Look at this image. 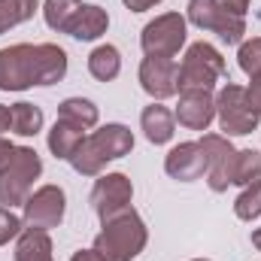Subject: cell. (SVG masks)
Here are the masks:
<instances>
[{
	"label": "cell",
	"instance_id": "cell-1",
	"mask_svg": "<svg viewBox=\"0 0 261 261\" xmlns=\"http://www.w3.org/2000/svg\"><path fill=\"white\" fill-rule=\"evenodd\" d=\"M67 73V52L55 43H15L0 49V91H24L31 85H55Z\"/></svg>",
	"mask_w": 261,
	"mask_h": 261
},
{
	"label": "cell",
	"instance_id": "cell-2",
	"mask_svg": "<svg viewBox=\"0 0 261 261\" xmlns=\"http://www.w3.org/2000/svg\"><path fill=\"white\" fill-rule=\"evenodd\" d=\"M130 149H134V134L125 125H103L100 130L88 134L79 143V149L73 152L70 164L82 176H97L107 161H116V158L128 155Z\"/></svg>",
	"mask_w": 261,
	"mask_h": 261
},
{
	"label": "cell",
	"instance_id": "cell-3",
	"mask_svg": "<svg viewBox=\"0 0 261 261\" xmlns=\"http://www.w3.org/2000/svg\"><path fill=\"white\" fill-rule=\"evenodd\" d=\"M146 246V225L134 210H122L119 216L103 222V231L94 237V252L103 261H134Z\"/></svg>",
	"mask_w": 261,
	"mask_h": 261
},
{
	"label": "cell",
	"instance_id": "cell-4",
	"mask_svg": "<svg viewBox=\"0 0 261 261\" xmlns=\"http://www.w3.org/2000/svg\"><path fill=\"white\" fill-rule=\"evenodd\" d=\"M228 76V67H225V58L216 46L210 43H192L182 64H179V91H213V85L219 79Z\"/></svg>",
	"mask_w": 261,
	"mask_h": 261
},
{
	"label": "cell",
	"instance_id": "cell-5",
	"mask_svg": "<svg viewBox=\"0 0 261 261\" xmlns=\"http://www.w3.org/2000/svg\"><path fill=\"white\" fill-rule=\"evenodd\" d=\"M43 173V161H40V155H37V149H31V146H15V155H12V161L6 164V170L0 173V203L6 206V210H12V206H24V200H28V192H31V186H34V179Z\"/></svg>",
	"mask_w": 261,
	"mask_h": 261
},
{
	"label": "cell",
	"instance_id": "cell-6",
	"mask_svg": "<svg viewBox=\"0 0 261 261\" xmlns=\"http://www.w3.org/2000/svg\"><path fill=\"white\" fill-rule=\"evenodd\" d=\"M189 21L200 31L219 34V40L228 46L240 43L246 34V21L234 12H228L222 6V0H189Z\"/></svg>",
	"mask_w": 261,
	"mask_h": 261
},
{
	"label": "cell",
	"instance_id": "cell-7",
	"mask_svg": "<svg viewBox=\"0 0 261 261\" xmlns=\"http://www.w3.org/2000/svg\"><path fill=\"white\" fill-rule=\"evenodd\" d=\"M216 116H219V125L225 130V137H246L258 128V113L249 107L246 100V88L228 82L219 97H216Z\"/></svg>",
	"mask_w": 261,
	"mask_h": 261
},
{
	"label": "cell",
	"instance_id": "cell-8",
	"mask_svg": "<svg viewBox=\"0 0 261 261\" xmlns=\"http://www.w3.org/2000/svg\"><path fill=\"white\" fill-rule=\"evenodd\" d=\"M140 46L146 55L173 58L186 46V18L179 12H164V15L152 18L140 34Z\"/></svg>",
	"mask_w": 261,
	"mask_h": 261
},
{
	"label": "cell",
	"instance_id": "cell-9",
	"mask_svg": "<svg viewBox=\"0 0 261 261\" xmlns=\"http://www.w3.org/2000/svg\"><path fill=\"white\" fill-rule=\"evenodd\" d=\"M64 192L58 186H43L37 189L34 195L24 200V225L34 228V231H49V228H58L61 219H64Z\"/></svg>",
	"mask_w": 261,
	"mask_h": 261
},
{
	"label": "cell",
	"instance_id": "cell-10",
	"mask_svg": "<svg viewBox=\"0 0 261 261\" xmlns=\"http://www.w3.org/2000/svg\"><path fill=\"white\" fill-rule=\"evenodd\" d=\"M130 197H134V186H130L128 176L125 173H107L91 189V206H94L97 219L107 222V219L119 216L122 210H128Z\"/></svg>",
	"mask_w": 261,
	"mask_h": 261
},
{
	"label": "cell",
	"instance_id": "cell-11",
	"mask_svg": "<svg viewBox=\"0 0 261 261\" xmlns=\"http://www.w3.org/2000/svg\"><path fill=\"white\" fill-rule=\"evenodd\" d=\"M206 152V182L213 192H225L231 186V173H234V155L237 149L231 146L228 137H219V134H206L203 140H197Z\"/></svg>",
	"mask_w": 261,
	"mask_h": 261
},
{
	"label": "cell",
	"instance_id": "cell-12",
	"mask_svg": "<svg viewBox=\"0 0 261 261\" xmlns=\"http://www.w3.org/2000/svg\"><path fill=\"white\" fill-rule=\"evenodd\" d=\"M176 79H179V64L173 58H155V55L143 58V64H140V85H143V91L149 97H155V100L173 97L179 91Z\"/></svg>",
	"mask_w": 261,
	"mask_h": 261
},
{
	"label": "cell",
	"instance_id": "cell-13",
	"mask_svg": "<svg viewBox=\"0 0 261 261\" xmlns=\"http://www.w3.org/2000/svg\"><path fill=\"white\" fill-rule=\"evenodd\" d=\"M206 152L200 143H179L167 152L164 158V170L167 176L179 179V182H192V179H200L206 173Z\"/></svg>",
	"mask_w": 261,
	"mask_h": 261
},
{
	"label": "cell",
	"instance_id": "cell-14",
	"mask_svg": "<svg viewBox=\"0 0 261 261\" xmlns=\"http://www.w3.org/2000/svg\"><path fill=\"white\" fill-rule=\"evenodd\" d=\"M176 122L189 130H206L216 119V97L213 91H179V107H176Z\"/></svg>",
	"mask_w": 261,
	"mask_h": 261
},
{
	"label": "cell",
	"instance_id": "cell-15",
	"mask_svg": "<svg viewBox=\"0 0 261 261\" xmlns=\"http://www.w3.org/2000/svg\"><path fill=\"white\" fill-rule=\"evenodd\" d=\"M140 128H143V134H146L149 143L164 146V143L173 140L176 116H173L167 107H161V103H149V107L143 110V116H140Z\"/></svg>",
	"mask_w": 261,
	"mask_h": 261
},
{
	"label": "cell",
	"instance_id": "cell-16",
	"mask_svg": "<svg viewBox=\"0 0 261 261\" xmlns=\"http://www.w3.org/2000/svg\"><path fill=\"white\" fill-rule=\"evenodd\" d=\"M107 28H110V15H107V9H100V6H94V3H85L82 9H79V15L73 18V24H70V37H76V40H97L100 34H107Z\"/></svg>",
	"mask_w": 261,
	"mask_h": 261
},
{
	"label": "cell",
	"instance_id": "cell-17",
	"mask_svg": "<svg viewBox=\"0 0 261 261\" xmlns=\"http://www.w3.org/2000/svg\"><path fill=\"white\" fill-rule=\"evenodd\" d=\"M85 128H79V125H73V122H67V119H58L52 130H49V149H52V155L55 158H61V161H70L73 158V152L79 149V143L85 140Z\"/></svg>",
	"mask_w": 261,
	"mask_h": 261
},
{
	"label": "cell",
	"instance_id": "cell-18",
	"mask_svg": "<svg viewBox=\"0 0 261 261\" xmlns=\"http://www.w3.org/2000/svg\"><path fill=\"white\" fill-rule=\"evenodd\" d=\"M15 261H52V240H49V234L46 231L24 228L18 234Z\"/></svg>",
	"mask_w": 261,
	"mask_h": 261
},
{
	"label": "cell",
	"instance_id": "cell-19",
	"mask_svg": "<svg viewBox=\"0 0 261 261\" xmlns=\"http://www.w3.org/2000/svg\"><path fill=\"white\" fill-rule=\"evenodd\" d=\"M88 73L97 82H113L122 73V55H119V49L116 46H97L88 55Z\"/></svg>",
	"mask_w": 261,
	"mask_h": 261
},
{
	"label": "cell",
	"instance_id": "cell-20",
	"mask_svg": "<svg viewBox=\"0 0 261 261\" xmlns=\"http://www.w3.org/2000/svg\"><path fill=\"white\" fill-rule=\"evenodd\" d=\"M82 6H85L82 0H46V6H43V18H46V24H49L52 31L67 34L70 24H73V18L79 15Z\"/></svg>",
	"mask_w": 261,
	"mask_h": 261
},
{
	"label": "cell",
	"instance_id": "cell-21",
	"mask_svg": "<svg viewBox=\"0 0 261 261\" xmlns=\"http://www.w3.org/2000/svg\"><path fill=\"white\" fill-rule=\"evenodd\" d=\"M58 119H67V122L88 130L97 125V107L91 100H85V97H67L58 107Z\"/></svg>",
	"mask_w": 261,
	"mask_h": 261
},
{
	"label": "cell",
	"instance_id": "cell-22",
	"mask_svg": "<svg viewBox=\"0 0 261 261\" xmlns=\"http://www.w3.org/2000/svg\"><path fill=\"white\" fill-rule=\"evenodd\" d=\"M255 179H261V152H255V149H237L231 186H252Z\"/></svg>",
	"mask_w": 261,
	"mask_h": 261
},
{
	"label": "cell",
	"instance_id": "cell-23",
	"mask_svg": "<svg viewBox=\"0 0 261 261\" xmlns=\"http://www.w3.org/2000/svg\"><path fill=\"white\" fill-rule=\"evenodd\" d=\"M12 113V130L18 137H37L40 128H43V110L34 107V103H15L9 107Z\"/></svg>",
	"mask_w": 261,
	"mask_h": 261
},
{
	"label": "cell",
	"instance_id": "cell-24",
	"mask_svg": "<svg viewBox=\"0 0 261 261\" xmlns=\"http://www.w3.org/2000/svg\"><path fill=\"white\" fill-rule=\"evenodd\" d=\"M34 12H37V0H0V34L34 18Z\"/></svg>",
	"mask_w": 261,
	"mask_h": 261
},
{
	"label": "cell",
	"instance_id": "cell-25",
	"mask_svg": "<svg viewBox=\"0 0 261 261\" xmlns=\"http://www.w3.org/2000/svg\"><path fill=\"white\" fill-rule=\"evenodd\" d=\"M234 213L243 219V222H252L261 216V182L255 179L252 186L243 189V195L234 200Z\"/></svg>",
	"mask_w": 261,
	"mask_h": 261
},
{
	"label": "cell",
	"instance_id": "cell-26",
	"mask_svg": "<svg viewBox=\"0 0 261 261\" xmlns=\"http://www.w3.org/2000/svg\"><path fill=\"white\" fill-rule=\"evenodd\" d=\"M237 61H240V70H243L246 76L261 73V37H255V40H249V43L240 46Z\"/></svg>",
	"mask_w": 261,
	"mask_h": 261
},
{
	"label": "cell",
	"instance_id": "cell-27",
	"mask_svg": "<svg viewBox=\"0 0 261 261\" xmlns=\"http://www.w3.org/2000/svg\"><path fill=\"white\" fill-rule=\"evenodd\" d=\"M21 219L12 213V210H6V206H0V246L3 243H9L12 237H18L21 234Z\"/></svg>",
	"mask_w": 261,
	"mask_h": 261
},
{
	"label": "cell",
	"instance_id": "cell-28",
	"mask_svg": "<svg viewBox=\"0 0 261 261\" xmlns=\"http://www.w3.org/2000/svg\"><path fill=\"white\" fill-rule=\"evenodd\" d=\"M249 79H252V82H249V88H246V100H249V107L261 116V73L249 76Z\"/></svg>",
	"mask_w": 261,
	"mask_h": 261
},
{
	"label": "cell",
	"instance_id": "cell-29",
	"mask_svg": "<svg viewBox=\"0 0 261 261\" xmlns=\"http://www.w3.org/2000/svg\"><path fill=\"white\" fill-rule=\"evenodd\" d=\"M12 155H15V146H12L9 140H3V137H0V173L6 170V164L12 161Z\"/></svg>",
	"mask_w": 261,
	"mask_h": 261
},
{
	"label": "cell",
	"instance_id": "cell-30",
	"mask_svg": "<svg viewBox=\"0 0 261 261\" xmlns=\"http://www.w3.org/2000/svg\"><path fill=\"white\" fill-rule=\"evenodd\" d=\"M222 6L228 9V12H234V15H246V9H249V0H222Z\"/></svg>",
	"mask_w": 261,
	"mask_h": 261
},
{
	"label": "cell",
	"instance_id": "cell-31",
	"mask_svg": "<svg viewBox=\"0 0 261 261\" xmlns=\"http://www.w3.org/2000/svg\"><path fill=\"white\" fill-rule=\"evenodd\" d=\"M125 6H128L130 12H146V9H152V6H158L161 0H122Z\"/></svg>",
	"mask_w": 261,
	"mask_h": 261
},
{
	"label": "cell",
	"instance_id": "cell-32",
	"mask_svg": "<svg viewBox=\"0 0 261 261\" xmlns=\"http://www.w3.org/2000/svg\"><path fill=\"white\" fill-rule=\"evenodd\" d=\"M12 128V113H9V107H3V103H0V134H3V130H9Z\"/></svg>",
	"mask_w": 261,
	"mask_h": 261
},
{
	"label": "cell",
	"instance_id": "cell-33",
	"mask_svg": "<svg viewBox=\"0 0 261 261\" xmlns=\"http://www.w3.org/2000/svg\"><path fill=\"white\" fill-rule=\"evenodd\" d=\"M70 261H103V258H100L94 249H79V252H76V255H73Z\"/></svg>",
	"mask_w": 261,
	"mask_h": 261
},
{
	"label": "cell",
	"instance_id": "cell-34",
	"mask_svg": "<svg viewBox=\"0 0 261 261\" xmlns=\"http://www.w3.org/2000/svg\"><path fill=\"white\" fill-rule=\"evenodd\" d=\"M252 246L261 252V228H255V231H252Z\"/></svg>",
	"mask_w": 261,
	"mask_h": 261
},
{
	"label": "cell",
	"instance_id": "cell-35",
	"mask_svg": "<svg viewBox=\"0 0 261 261\" xmlns=\"http://www.w3.org/2000/svg\"><path fill=\"white\" fill-rule=\"evenodd\" d=\"M195 261H210V258H195Z\"/></svg>",
	"mask_w": 261,
	"mask_h": 261
}]
</instances>
